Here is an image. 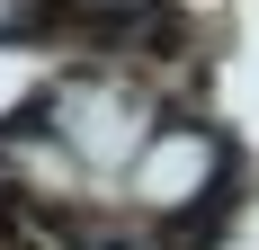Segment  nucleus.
Listing matches in <instances>:
<instances>
[{"label": "nucleus", "mask_w": 259, "mask_h": 250, "mask_svg": "<svg viewBox=\"0 0 259 250\" xmlns=\"http://www.w3.org/2000/svg\"><path fill=\"white\" fill-rule=\"evenodd\" d=\"M206 170H214V152L197 143V134H170V143H152L143 161H134V179H143V197H161V205H170V197H188V188H197Z\"/></svg>", "instance_id": "1"}, {"label": "nucleus", "mask_w": 259, "mask_h": 250, "mask_svg": "<svg viewBox=\"0 0 259 250\" xmlns=\"http://www.w3.org/2000/svg\"><path fill=\"white\" fill-rule=\"evenodd\" d=\"M72 143H80V161H99V170L134 161V116H125V99H80V107H72Z\"/></svg>", "instance_id": "2"}]
</instances>
